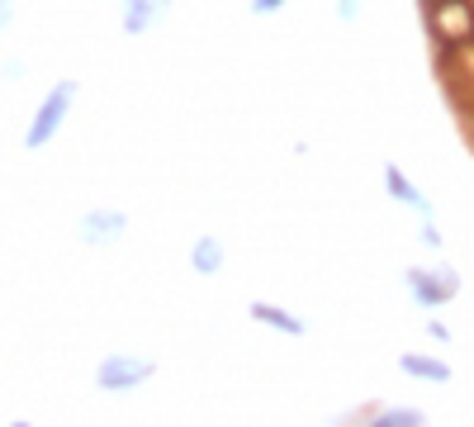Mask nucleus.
I'll return each mask as SVG.
<instances>
[{
	"label": "nucleus",
	"instance_id": "obj_9",
	"mask_svg": "<svg viewBox=\"0 0 474 427\" xmlns=\"http://www.w3.org/2000/svg\"><path fill=\"white\" fill-rule=\"evenodd\" d=\"M275 5H280V0H257V10H261V15H271Z\"/></svg>",
	"mask_w": 474,
	"mask_h": 427
},
{
	"label": "nucleus",
	"instance_id": "obj_1",
	"mask_svg": "<svg viewBox=\"0 0 474 427\" xmlns=\"http://www.w3.org/2000/svg\"><path fill=\"white\" fill-rule=\"evenodd\" d=\"M72 100H76V81H62L58 91H48L43 105H38V115H34V123H29V133H24V143H29V147H43L48 138L62 129V119H67V109H72Z\"/></svg>",
	"mask_w": 474,
	"mask_h": 427
},
{
	"label": "nucleus",
	"instance_id": "obj_6",
	"mask_svg": "<svg viewBox=\"0 0 474 427\" xmlns=\"http://www.w3.org/2000/svg\"><path fill=\"white\" fill-rule=\"evenodd\" d=\"M109 228H123V214H100V218H86V238H115Z\"/></svg>",
	"mask_w": 474,
	"mask_h": 427
},
{
	"label": "nucleus",
	"instance_id": "obj_7",
	"mask_svg": "<svg viewBox=\"0 0 474 427\" xmlns=\"http://www.w3.org/2000/svg\"><path fill=\"white\" fill-rule=\"evenodd\" d=\"M389 190H394V195H399L403 204H413V210H423V195H417V190H413L408 181H403V176H399L394 167H389Z\"/></svg>",
	"mask_w": 474,
	"mask_h": 427
},
{
	"label": "nucleus",
	"instance_id": "obj_3",
	"mask_svg": "<svg viewBox=\"0 0 474 427\" xmlns=\"http://www.w3.org/2000/svg\"><path fill=\"white\" fill-rule=\"evenodd\" d=\"M162 5H166V0H133L129 15H123V29H129V34H143L147 24L157 20V10H162Z\"/></svg>",
	"mask_w": 474,
	"mask_h": 427
},
{
	"label": "nucleus",
	"instance_id": "obj_4",
	"mask_svg": "<svg viewBox=\"0 0 474 427\" xmlns=\"http://www.w3.org/2000/svg\"><path fill=\"white\" fill-rule=\"evenodd\" d=\"M190 261H194V271L214 275V271L223 266V247H218V242H209V238H200V242H194V252H190Z\"/></svg>",
	"mask_w": 474,
	"mask_h": 427
},
{
	"label": "nucleus",
	"instance_id": "obj_5",
	"mask_svg": "<svg viewBox=\"0 0 474 427\" xmlns=\"http://www.w3.org/2000/svg\"><path fill=\"white\" fill-rule=\"evenodd\" d=\"M403 370H408V376H423V380H451V366L423 361V356H403Z\"/></svg>",
	"mask_w": 474,
	"mask_h": 427
},
{
	"label": "nucleus",
	"instance_id": "obj_2",
	"mask_svg": "<svg viewBox=\"0 0 474 427\" xmlns=\"http://www.w3.org/2000/svg\"><path fill=\"white\" fill-rule=\"evenodd\" d=\"M152 376V361H133V356H109L100 366V384L105 390H133Z\"/></svg>",
	"mask_w": 474,
	"mask_h": 427
},
{
	"label": "nucleus",
	"instance_id": "obj_8",
	"mask_svg": "<svg viewBox=\"0 0 474 427\" xmlns=\"http://www.w3.org/2000/svg\"><path fill=\"white\" fill-rule=\"evenodd\" d=\"M252 313H257V319H261V323H275V328H285V333H304V323H295V319H285V313H275L271 304H257Z\"/></svg>",
	"mask_w": 474,
	"mask_h": 427
}]
</instances>
